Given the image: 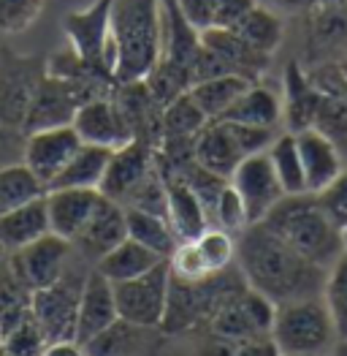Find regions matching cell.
I'll return each instance as SVG.
<instances>
[{
	"instance_id": "1",
	"label": "cell",
	"mask_w": 347,
	"mask_h": 356,
	"mask_svg": "<svg viewBox=\"0 0 347 356\" xmlns=\"http://www.w3.org/2000/svg\"><path fill=\"white\" fill-rule=\"evenodd\" d=\"M236 267L242 269L250 289L274 305L323 297L328 277V269L298 256L263 223H250L242 234H236Z\"/></svg>"
},
{
	"instance_id": "2",
	"label": "cell",
	"mask_w": 347,
	"mask_h": 356,
	"mask_svg": "<svg viewBox=\"0 0 347 356\" xmlns=\"http://www.w3.org/2000/svg\"><path fill=\"white\" fill-rule=\"evenodd\" d=\"M158 49L160 0H115L103 60L115 74L117 85L146 79L158 63Z\"/></svg>"
},
{
	"instance_id": "3",
	"label": "cell",
	"mask_w": 347,
	"mask_h": 356,
	"mask_svg": "<svg viewBox=\"0 0 347 356\" xmlns=\"http://www.w3.org/2000/svg\"><path fill=\"white\" fill-rule=\"evenodd\" d=\"M260 223L285 245H290L298 256L310 259L323 269L334 267V261L347 250L345 232L337 229L331 218L320 209L315 193L282 196Z\"/></svg>"
},
{
	"instance_id": "4",
	"label": "cell",
	"mask_w": 347,
	"mask_h": 356,
	"mask_svg": "<svg viewBox=\"0 0 347 356\" xmlns=\"http://www.w3.org/2000/svg\"><path fill=\"white\" fill-rule=\"evenodd\" d=\"M244 289H247V280L236 264L223 272H214L198 283H187L171 275L166 316H163L160 329L166 334H182V332H193L198 327H209L214 313Z\"/></svg>"
},
{
	"instance_id": "5",
	"label": "cell",
	"mask_w": 347,
	"mask_h": 356,
	"mask_svg": "<svg viewBox=\"0 0 347 356\" xmlns=\"http://www.w3.org/2000/svg\"><path fill=\"white\" fill-rule=\"evenodd\" d=\"M271 337L282 356H328L337 346V329L323 297L277 305Z\"/></svg>"
},
{
	"instance_id": "6",
	"label": "cell",
	"mask_w": 347,
	"mask_h": 356,
	"mask_svg": "<svg viewBox=\"0 0 347 356\" xmlns=\"http://www.w3.org/2000/svg\"><path fill=\"white\" fill-rule=\"evenodd\" d=\"M92 264H87L85 259H79L74 253L68 269L62 272V277L55 280L46 289L33 291L30 297V316L35 318V324L41 327L44 337L52 340H68L76 337V316H79V299L82 289L90 275Z\"/></svg>"
},
{
	"instance_id": "7",
	"label": "cell",
	"mask_w": 347,
	"mask_h": 356,
	"mask_svg": "<svg viewBox=\"0 0 347 356\" xmlns=\"http://www.w3.org/2000/svg\"><path fill=\"white\" fill-rule=\"evenodd\" d=\"M49 71V58L19 55L11 47H0V120L22 128L28 109Z\"/></svg>"
},
{
	"instance_id": "8",
	"label": "cell",
	"mask_w": 347,
	"mask_h": 356,
	"mask_svg": "<svg viewBox=\"0 0 347 356\" xmlns=\"http://www.w3.org/2000/svg\"><path fill=\"white\" fill-rule=\"evenodd\" d=\"M169 283H171L169 261L155 264L139 277L115 283L119 318L142 327H160L166 316V302H169Z\"/></svg>"
},
{
	"instance_id": "9",
	"label": "cell",
	"mask_w": 347,
	"mask_h": 356,
	"mask_svg": "<svg viewBox=\"0 0 347 356\" xmlns=\"http://www.w3.org/2000/svg\"><path fill=\"white\" fill-rule=\"evenodd\" d=\"M71 259H74L71 242L52 234V232L25 245V248H19V250L6 253V261H8L11 272L19 277V283L30 294L60 280L62 272L71 264Z\"/></svg>"
},
{
	"instance_id": "10",
	"label": "cell",
	"mask_w": 347,
	"mask_h": 356,
	"mask_svg": "<svg viewBox=\"0 0 347 356\" xmlns=\"http://www.w3.org/2000/svg\"><path fill=\"white\" fill-rule=\"evenodd\" d=\"M274 313H277V305L247 286L214 313V318L209 321L206 329L223 340L239 343V340H250L260 334H271Z\"/></svg>"
},
{
	"instance_id": "11",
	"label": "cell",
	"mask_w": 347,
	"mask_h": 356,
	"mask_svg": "<svg viewBox=\"0 0 347 356\" xmlns=\"http://www.w3.org/2000/svg\"><path fill=\"white\" fill-rule=\"evenodd\" d=\"M228 182L233 185V191L242 196L250 223H260L269 215V209L285 196V191H282L280 179L274 175V166H271L266 152L247 155L233 169Z\"/></svg>"
},
{
	"instance_id": "12",
	"label": "cell",
	"mask_w": 347,
	"mask_h": 356,
	"mask_svg": "<svg viewBox=\"0 0 347 356\" xmlns=\"http://www.w3.org/2000/svg\"><path fill=\"white\" fill-rule=\"evenodd\" d=\"M79 147H82V139L74 131V125L33 131V134H28V142H25L22 163L28 166L30 175L38 179L44 185V191H46Z\"/></svg>"
},
{
	"instance_id": "13",
	"label": "cell",
	"mask_w": 347,
	"mask_h": 356,
	"mask_svg": "<svg viewBox=\"0 0 347 356\" xmlns=\"http://www.w3.org/2000/svg\"><path fill=\"white\" fill-rule=\"evenodd\" d=\"M125 237H128L125 207L112 202V199H106V196H101L95 209H92V215L79 229V234L71 239V248H74V253L79 259H85L87 264L95 267Z\"/></svg>"
},
{
	"instance_id": "14",
	"label": "cell",
	"mask_w": 347,
	"mask_h": 356,
	"mask_svg": "<svg viewBox=\"0 0 347 356\" xmlns=\"http://www.w3.org/2000/svg\"><path fill=\"white\" fill-rule=\"evenodd\" d=\"M155 169V147H149L146 142H128L122 147L112 149L109 166L103 172V179L98 185L101 196L112 199L117 204L125 207V202L130 199V193L142 185V179Z\"/></svg>"
},
{
	"instance_id": "15",
	"label": "cell",
	"mask_w": 347,
	"mask_h": 356,
	"mask_svg": "<svg viewBox=\"0 0 347 356\" xmlns=\"http://www.w3.org/2000/svg\"><path fill=\"white\" fill-rule=\"evenodd\" d=\"M112 6L115 0H95L82 11H74L62 19V28L68 33L71 49L87 63L106 65V38H109V19H112Z\"/></svg>"
},
{
	"instance_id": "16",
	"label": "cell",
	"mask_w": 347,
	"mask_h": 356,
	"mask_svg": "<svg viewBox=\"0 0 347 356\" xmlns=\"http://www.w3.org/2000/svg\"><path fill=\"white\" fill-rule=\"evenodd\" d=\"M71 125H74V131L79 134V139L85 145L117 149L128 145V142H133V134H130L128 122L122 118L119 106L115 104V95L82 104Z\"/></svg>"
},
{
	"instance_id": "17",
	"label": "cell",
	"mask_w": 347,
	"mask_h": 356,
	"mask_svg": "<svg viewBox=\"0 0 347 356\" xmlns=\"http://www.w3.org/2000/svg\"><path fill=\"white\" fill-rule=\"evenodd\" d=\"M166 332L117 318L109 329L85 343L87 356H160Z\"/></svg>"
},
{
	"instance_id": "18",
	"label": "cell",
	"mask_w": 347,
	"mask_h": 356,
	"mask_svg": "<svg viewBox=\"0 0 347 356\" xmlns=\"http://www.w3.org/2000/svg\"><path fill=\"white\" fill-rule=\"evenodd\" d=\"M79 106H82V101L71 90V85L65 79H60V76L46 71L41 88H38L33 104H30L22 131L33 134V131H44V128L71 125L74 118H76V112H79Z\"/></svg>"
},
{
	"instance_id": "19",
	"label": "cell",
	"mask_w": 347,
	"mask_h": 356,
	"mask_svg": "<svg viewBox=\"0 0 347 356\" xmlns=\"http://www.w3.org/2000/svg\"><path fill=\"white\" fill-rule=\"evenodd\" d=\"M119 318L115 299V283L106 280L92 267L82 289L79 299V316H76V340L85 346L92 337H98L103 329H109Z\"/></svg>"
},
{
	"instance_id": "20",
	"label": "cell",
	"mask_w": 347,
	"mask_h": 356,
	"mask_svg": "<svg viewBox=\"0 0 347 356\" xmlns=\"http://www.w3.org/2000/svg\"><path fill=\"white\" fill-rule=\"evenodd\" d=\"M193 155L203 169L220 177H231L233 169L247 158L228 120H209L193 139Z\"/></svg>"
},
{
	"instance_id": "21",
	"label": "cell",
	"mask_w": 347,
	"mask_h": 356,
	"mask_svg": "<svg viewBox=\"0 0 347 356\" xmlns=\"http://www.w3.org/2000/svg\"><path fill=\"white\" fill-rule=\"evenodd\" d=\"M296 145L301 155V166H304V182H307V193H318L323 191L331 179L337 177L345 166H342V152L339 147L318 128H304L296 134Z\"/></svg>"
},
{
	"instance_id": "22",
	"label": "cell",
	"mask_w": 347,
	"mask_h": 356,
	"mask_svg": "<svg viewBox=\"0 0 347 356\" xmlns=\"http://www.w3.org/2000/svg\"><path fill=\"white\" fill-rule=\"evenodd\" d=\"M101 199L98 188H52L46 191V212L52 234L71 239L79 234Z\"/></svg>"
},
{
	"instance_id": "23",
	"label": "cell",
	"mask_w": 347,
	"mask_h": 356,
	"mask_svg": "<svg viewBox=\"0 0 347 356\" xmlns=\"http://www.w3.org/2000/svg\"><path fill=\"white\" fill-rule=\"evenodd\" d=\"M320 101H323V92L315 88L310 71H304L298 63H288L282 76V120L290 134H298L315 125Z\"/></svg>"
},
{
	"instance_id": "24",
	"label": "cell",
	"mask_w": 347,
	"mask_h": 356,
	"mask_svg": "<svg viewBox=\"0 0 347 356\" xmlns=\"http://www.w3.org/2000/svg\"><path fill=\"white\" fill-rule=\"evenodd\" d=\"M201 44L223 60V63L231 68V74H239V76H244V79H250V82H258L260 74H263V71L269 68V63H271L269 55L253 49V47L231 28H214V25H212V28L201 30Z\"/></svg>"
},
{
	"instance_id": "25",
	"label": "cell",
	"mask_w": 347,
	"mask_h": 356,
	"mask_svg": "<svg viewBox=\"0 0 347 356\" xmlns=\"http://www.w3.org/2000/svg\"><path fill=\"white\" fill-rule=\"evenodd\" d=\"M160 175L166 179V218L171 223L174 234L179 242L196 239L203 229H209V220H206V212H203L198 196L190 191V185L182 177L163 172V169H160Z\"/></svg>"
},
{
	"instance_id": "26",
	"label": "cell",
	"mask_w": 347,
	"mask_h": 356,
	"mask_svg": "<svg viewBox=\"0 0 347 356\" xmlns=\"http://www.w3.org/2000/svg\"><path fill=\"white\" fill-rule=\"evenodd\" d=\"M49 212H46V193L25 202L22 207L0 215V250L11 253L19 250L38 237L49 234Z\"/></svg>"
},
{
	"instance_id": "27",
	"label": "cell",
	"mask_w": 347,
	"mask_h": 356,
	"mask_svg": "<svg viewBox=\"0 0 347 356\" xmlns=\"http://www.w3.org/2000/svg\"><path fill=\"white\" fill-rule=\"evenodd\" d=\"M220 120H231V122H242V125H255V128H274L280 131L282 122V98L271 88L253 82L244 90L233 106Z\"/></svg>"
},
{
	"instance_id": "28",
	"label": "cell",
	"mask_w": 347,
	"mask_h": 356,
	"mask_svg": "<svg viewBox=\"0 0 347 356\" xmlns=\"http://www.w3.org/2000/svg\"><path fill=\"white\" fill-rule=\"evenodd\" d=\"M160 261H169V259L158 256L155 250L144 248V245L136 242V239L125 237L117 248H112V250L95 264V269H98L106 280L122 283V280H130V277L144 275L146 269H152L155 264H160Z\"/></svg>"
},
{
	"instance_id": "29",
	"label": "cell",
	"mask_w": 347,
	"mask_h": 356,
	"mask_svg": "<svg viewBox=\"0 0 347 356\" xmlns=\"http://www.w3.org/2000/svg\"><path fill=\"white\" fill-rule=\"evenodd\" d=\"M109 158H112V149L109 147H98V145H85L74 152V158L65 163V169L58 175V179L46 188H98L103 172L109 166Z\"/></svg>"
},
{
	"instance_id": "30",
	"label": "cell",
	"mask_w": 347,
	"mask_h": 356,
	"mask_svg": "<svg viewBox=\"0 0 347 356\" xmlns=\"http://www.w3.org/2000/svg\"><path fill=\"white\" fill-rule=\"evenodd\" d=\"M250 85L253 82L244 79V76H239V74H226V76H214V79L196 82L187 92L196 101V106L206 115V120H220L233 106V101L250 88Z\"/></svg>"
},
{
	"instance_id": "31",
	"label": "cell",
	"mask_w": 347,
	"mask_h": 356,
	"mask_svg": "<svg viewBox=\"0 0 347 356\" xmlns=\"http://www.w3.org/2000/svg\"><path fill=\"white\" fill-rule=\"evenodd\" d=\"M125 223H128V237L142 242L144 248L155 250L163 259H169L174 248L179 245L169 218H163V215L144 212V209H125Z\"/></svg>"
},
{
	"instance_id": "32",
	"label": "cell",
	"mask_w": 347,
	"mask_h": 356,
	"mask_svg": "<svg viewBox=\"0 0 347 356\" xmlns=\"http://www.w3.org/2000/svg\"><path fill=\"white\" fill-rule=\"evenodd\" d=\"M231 30H236L253 49H258V52L269 55V58L280 49L282 38H285V28H282L280 14L266 8V6H260V3Z\"/></svg>"
},
{
	"instance_id": "33",
	"label": "cell",
	"mask_w": 347,
	"mask_h": 356,
	"mask_svg": "<svg viewBox=\"0 0 347 356\" xmlns=\"http://www.w3.org/2000/svg\"><path fill=\"white\" fill-rule=\"evenodd\" d=\"M274 175L280 179L285 196L290 193H307V182H304V166H301V155H298V145H296V134L282 131L274 136V142L266 149Z\"/></svg>"
},
{
	"instance_id": "34",
	"label": "cell",
	"mask_w": 347,
	"mask_h": 356,
	"mask_svg": "<svg viewBox=\"0 0 347 356\" xmlns=\"http://www.w3.org/2000/svg\"><path fill=\"white\" fill-rule=\"evenodd\" d=\"M30 297L33 294L19 283V277L11 272L6 256H3L0 259V332H8L28 318Z\"/></svg>"
},
{
	"instance_id": "35",
	"label": "cell",
	"mask_w": 347,
	"mask_h": 356,
	"mask_svg": "<svg viewBox=\"0 0 347 356\" xmlns=\"http://www.w3.org/2000/svg\"><path fill=\"white\" fill-rule=\"evenodd\" d=\"M206 122L209 120L196 106L190 92H182L179 98H174L169 106H163V115H160L163 136H171V139H196V134L201 131Z\"/></svg>"
},
{
	"instance_id": "36",
	"label": "cell",
	"mask_w": 347,
	"mask_h": 356,
	"mask_svg": "<svg viewBox=\"0 0 347 356\" xmlns=\"http://www.w3.org/2000/svg\"><path fill=\"white\" fill-rule=\"evenodd\" d=\"M41 193H46L44 185L30 175L25 163H17V166H8L0 172V215L22 207L25 202L41 196Z\"/></svg>"
},
{
	"instance_id": "37",
	"label": "cell",
	"mask_w": 347,
	"mask_h": 356,
	"mask_svg": "<svg viewBox=\"0 0 347 356\" xmlns=\"http://www.w3.org/2000/svg\"><path fill=\"white\" fill-rule=\"evenodd\" d=\"M323 302L331 313L337 340H347V250L328 269V277L323 286Z\"/></svg>"
},
{
	"instance_id": "38",
	"label": "cell",
	"mask_w": 347,
	"mask_h": 356,
	"mask_svg": "<svg viewBox=\"0 0 347 356\" xmlns=\"http://www.w3.org/2000/svg\"><path fill=\"white\" fill-rule=\"evenodd\" d=\"M193 245H196L198 256L203 259V264L212 275L236 264V237L220 226L203 229L201 234L193 239Z\"/></svg>"
},
{
	"instance_id": "39",
	"label": "cell",
	"mask_w": 347,
	"mask_h": 356,
	"mask_svg": "<svg viewBox=\"0 0 347 356\" xmlns=\"http://www.w3.org/2000/svg\"><path fill=\"white\" fill-rule=\"evenodd\" d=\"M310 38L323 49L342 47L347 41V11L342 8H315L310 11Z\"/></svg>"
},
{
	"instance_id": "40",
	"label": "cell",
	"mask_w": 347,
	"mask_h": 356,
	"mask_svg": "<svg viewBox=\"0 0 347 356\" xmlns=\"http://www.w3.org/2000/svg\"><path fill=\"white\" fill-rule=\"evenodd\" d=\"M46 337L41 327L35 324V318L28 316L25 321H19L14 329L3 332L0 337V356H44L46 348Z\"/></svg>"
},
{
	"instance_id": "41",
	"label": "cell",
	"mask_w": 347,
	"mask_h": 356,
	"mask_svg": "<svg viewBox=\"0 0 347 356\" xmlns=\"http://www.w3.org/2000/svg\"><path fill=\"white\" fill-rule=\"evenodd\" d=\"M41 11L44 0H0V33H25L41 17Z\"/></svg>"
},
{
	"instance_id": "42",
	"label": "cell",
	"mask_w": 347,
	"mask_h": 356,
	"mask_svg": "<svg viewBox=\"0 0 347 356\" xmlns=\"http://www.w3.org/2000/svg\"><path fill=\"white\" fill-rule=\"evenodd\" d=\"M212 226H220V229L231 232L233 237H236V234H242V232L250 226L244 202H242V196L233 191L231 182L223 188V193H220V199H217V204H214Z\"/></svg>"
},
{
	"instance_id": "43",
	"label": "cell",
	"mask_w": 347,
	"mask_h": 356,
	"mask_svg": "<svg viewBox=\"0 0 347 356\" xmlns=\"http://www.w3.org/2000/svg\"><path fill=\"white\" fill-rule=\"evenodd\" d=\"M315 199H318L320 209L331 218V223L345 232L347 229V169H342L323 191H318Z\"/></svg>"
},
{
	"instance_id": "44",
	"label": "cell",
	"mask_w": 347,
	"mask_h": 356,
	"mask_svg": "<svg viewBox=\"0 0 347 356\" xmlns=\"http://www.w3.org/2000/svg\"><path fill=\"white\" fill-rule=\"evenodd\" d=\"M25 142H28V134L17 125H8L0 120V172L8 169V166H17L22 163L25 158Z\"/></svg>"
},
{
	"instance_id": "45",
	"label": "cell",
	"mask_w": 347,
	"mask_h": 356,
	"mask_svg": "<svg viewBox=\"0 0 347 356\" xmlns=\"http://www.w3.org/2000/svg\"><path fill=\"white\" fill-rule=\"evenodd\" d=\"M255 6H258V0H217L214 28H236Z\"/></svg>"
},
{
	"instance_id": "46",
	"label": "cell",
	"mask_w": 347,
	"mask_h": 356,
	"mask_svg": "<svg viewBox=\"0 0 347 356\" xmlns=\"http://www.w3.org/2000/svg\"><path fill=\"white\" fill-rule=\"evenodd\" d=\"M179 11L196 30H206L214 25V8L217 0H176Z\"/></svg>"
},
{
	"instance_id": "47",
	"label": "cell",
	"mask_w": 347,
	"mask_h": 356,
	"mask_svg": "<svg viewBox=\"0 0 347 356\" xmlns=\"http://www.w3.org/2000/svg\"><path fill=\"white\" fill-rule=\"evenodd\" d=\"M233 356H282V351L271 334H260V337L233 343Z\"/></svg>"
},
{
	"instance_id": "48",
	"label": "cell",
	"mask_w": 347,
	"mask_h": 356,
	"mask_svg": "<svg viewBox=\"0 0 347 356\" xmlns=\"http://www.w3.org/2000/svg\"><path fill=\"white\" fill-rule=\"evenodd\" d=\"M44 356H87V351L76 337H68V340H52V343H46Z\"/></svg>"
},
{
	"instance_id": "49",
	"label": "cell",
	"mask_w": 347,
	"mask_h": 356,
	"mask_svg": "<svg viewBox=\"0 0 347 356\" xmlns=\"http://www.w3.org/2000/svg\"><path fill=\"white\" fill-rule=\"evenodd\" d=\"M274 6L293 11V14H310V11L318 8V0H274Z\"/></svg>"
},
{
	"instance_id": "50",
	"label": "cell",
	"mask_w": 347,
	"mask_h": 356,
	"mask_svg": "<svg viewBox=\"0 0 347 356\" xmlns=\"http://www.w3.org/2000/svg\"><path fill=\"white\" fill-rule=\"evenodd\" d=\"M320 8H342L347 11V0H318Z\"/></svg>"
},
{
	"instance_id": "51",
	"label": "cell",
	"mask_w": 347,
	"mask_h": 356,
	"mask_svg": "<svg viewBox=\"0 0 347 356\" xmlns=\"http://www.w3.org/2000/svg\"><path fill=\"white\" fill-rule=\"evenodd\" d=\"M334 356H347V340H337V346L331 348Z\"/></svg>"
},
{
	"instance_id": "52",
	"label": "cell",
	"mask_w": 347,
	"mask_h": 356,
	"mask_svg": "<svg viewBox=\"0 0 347 356\" xmlns=\"http://www.w3.org/2000/svg\"><path fill=\"white\" fill-rule=\"evenodd\" d=\"M339 74H342V85H345V101H347V58L345 60H339Z\"/></svg>"
},
{
	"instance_id": "53",
	"label": "cell",
	"mask_w": 347,
	"mask_h": 356,
	"mask_svg": "<svg viewBox=\"0 0 347 356\" xmlns=\"http://www.w3.org/2000/svg\"><path fill=\"white\" fill-rule=\"evenodd\" d=\"M345 248H347V229H345Z\"/></svg>"
},
{
	"instance_id": "54",
	"label": "cell",
	"mask_w": 347,
	"mask_h": 356,
	"mask_svg": "<svg viewBox=\"0 0 347 356\" xmlns=\"http://www.w3.org/2000/svg\"><path fill=\"white\" fill-rule=\"evenodd\" d=\"M0 337H3V332H0Z\"/></svg>"
},
{
	"instance_id": "55",
	"label": "cell",
	"mask_w": 347,
	"mask_h": 356,
	"mask_svg": "<svg viewBox=\"0 0 347 356\" xmlns=\"http://www.w3.org/2000/svg\"><path fill=\"white\" fill-rule=\"evenodd\" d=\"M328 356H334V354H328Z\"/></svg>"
}]
</instances>
